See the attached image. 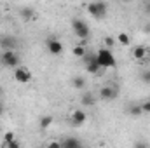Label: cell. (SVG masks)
<instances>
[{"instance_id": "6da1fadb", "label": "cell", "mask_w": 150, "mask_h": 148, "mask_svg": "<svg viewBox=\"0 0 150 148\" xmlns=\"http://www.w3.org/2000/svg\"><path fill=\"white\" fill-rule=\"evenodd\" d=\"M96 58H98V63L101 68H115L117 66V59L112 54V51L108 47H101L98 52H96Z\"/></svg>"}, {"instance_id": "7a4b0ae2", "label": "cell", "mask_w": 150, "mask_h": 148, "mask_svg": "<svg viewBox=\"0 0 150 148\" xmlns=\"http://www.w3.org/2000/svg\"><path fill=\"white\" fill-rule=\"evenodd\" d=\"M0 61H2L4 66L12 68V70L21 65V59H19V56H18V52L14 49H4L2 51V56H0Z\"/></svg>"}, {"instance_id": "3957f363", "label": "cell", "mask_w": 150, "mask_h": 148, "mask_svg": "<svg viewBox=\"0 0 150 148\" xmlns=\"http://www.w3.org/2000/svg\"><path fill=\"white\" fill-rule=\"evenodd\" d=\"M87 12L91 18L94 19H103L107 16V4L101 2V0H96V2H91L87 5Z\"/></svg>"}, {"instance_id": "277c9868", "label": "cell", "mask_w": 150, "mask_h": 148, "mask_svg": "<svg viewBox=\"0 0 150 148\" xmlns=\"http://www.w3.org/2000/svg\"><path fill=\"white\" fill-rule=\"evenodd\" d=\"M72 30H74L75 37H79L80 40H87L89 35H91V30H89L87 23L82 21V19H74L72 21Z\"/></svg>"}, {"instance_id": "5b68a950", "label": "cell", "mask_w": 150, "mask_h": 148, "mask_svg": "<svg viewBox=\"0 0 150 148\" xmlns=\"http://www.w3.org/2000/svg\"><path fill=\"white\" fill-rule=\"evenodd\" d=\"M131 56L138 63H147L149 56H150V51H149V47H145V45H134L131 49Z\"/></svg>"}, {"instance_id": "8992f818", "label": "cell", "mask_w": 150, "mask_h": 148, "mask_svg": "<svg viewBox=\"0 0 150 148\" xmlns=\"http://www.w3.org/2000/svg\"><path fill=\"white\" fill-rule=\"evenodd\" d=\"M84 61H86V70H87L91 75L100 73L101 66H100V63H98V58H96V54L86 52V56H84Z\"/></svg>"}, {"instance_id": "52a82bcc", "label": "cell", "mask_w": 150, "mask_h": 148, "mask_svg": "<svg viewBox=\"0 0 150 148\" xmlns=\"http://www.w3.org/2000/svg\"><path fill=\"white\" fill-rule=\"evenodd\" d=\"M14 78H16V82H19V84H28V82L33 78V75H32V72H30L26 66L19 65V66L14 68Z\"/></svg>"}, {"instance_id": "ba28073f", "label": "cell", "mask_w": 150, "mask_h": 148, "mask_svg": "<svg viewBox=\"0 0 150 148\" xmlns=\"http://www.w3.org/2000/svg\"><path fill=\"white\" fill-rule=\"evenodd\" d=\"M117 96H119V87H115L112 84L103 85L100 89V98L103 101H113V99H117Z\"/></svg>"}, {"instance_id": "9c48e42d", "label": "cell", "mask_w": 150, "mask_h": 148, "mask_svg": "<svg viewBox=\"0 0 150 148\" xmlns=\"http://www.w3.org/2000/svg\"><path fill=\"white\" fill-rule=\"evenodd\" d=\"M45 47H47V52L52 54V56H59V54L63 52V44H61V40H58V38H54V37L47 38Z\"/></svg>"}, {"instance_id": "30bf717a", "label": "cell", "mask_w": 150, "mask_h": 148, "mask_svg": "<svg viewBox=\"0 0 150 148\" xmlns=\"http://www.w3.org/2000/svg\"><path fill=\"white\" fill-rule=\"evenodd\" d=\"M70 120H72L74 125H82V124H86V120H87V113L84 110H80V108H77V110L72 111Z\"/></svg>"}, {"instance_id": "8fae6325", "label": "cell", "mask_w": 150, "mask_h": 148, "mask_svg": "<svg viewBox=\"0 0 150 148\" xmlns=\"http://www.w3.org/2000/svg\"><path fill=\"white\" fill-rule=\"evenodd\" d=\"M19 16H21V19H23L25 23H30V21L37 19V12H35V9H32V7H23V9H19Z\"/></svg>"}, {"instance_id": "7c38bea8", "label": "cell", "mask_w": 150, "mask_h": 148, "mask_svg": "<svg viewBox=\"0 0 150 148\" xmlns=\"http://www.w3.org/2000/svg\"><path fill=\"white\" fill-rule=\"evenodd\" d=\"M0 47L2 49H16L18 47V40L11 35H5V37L0 38Z\"/></svg>"}, {"instance_id": "4fadbf2b", "label": "cell", "mask_w": 150, "mask_h": 148, "mask_svg": "<svg viewBox=\"0 0 150 148\" xmlns=\"http://www.w3.org/2000/svg\"><path fill=\"white\" fill-rule=\"evenodd\" d=\"M80 103H82V106H94L96 105V96L93 92H82Z\"/></svg>"}, {"instance_id": "5bb4252c", "label": "cell", "mask_w": 150, "mask_h": 148, "mask_svg": "<svg viewBox=\"0 0 150 148\" xmlns=\"http://www.w3.org/2000/svg\"><path fill=\"white\" fill-rule=\"evenodd\" d=\"M77 147H82V143L77 140V138H65L61 140V148H77Z\"/></svg>"}, {"instance_id": "9a60e30c", "label": "cell", "mask_w": 150, "mask_h": 148, "mask_svg": "<svg viewBox=\"0 0 150 148\" xmlns=\"http://www.w3.org/2000/svg\"><path fill=\"white\" fill-rule=\"evenodd\" d=\"M72 87H75L77 91H82V89L86 87V78H82V77H74V78H72Z\"/></svg>"}, {"instance_id": "2e32d148", "label": "cell", "mask_w": 150, "mask_h": 148, "mask_svg": "<svg viewBox=\"0 0 150 148\" xmlns=\"http://www.w3.org/2000/svg\"><path fill=\"white\" fill-rule=\"evenodd\" d=\"M117 42H119L120 45H124V47H127V45H131V37H129L127 33H124V32H120V33L117 35Z\"/></svg>"}, {"instance_id": "e0dca14e", "label": "cell", "mask_w": 150, "mask_h": 148, "mask_svg": "<svg viewBox=\"0 0 150 148\" xmlns=\"http://www.w3.org/2000/svg\"><path fill=\"white\" fill-rule=\"evenodd\" d=\"M72 52H74V56H77V58H84L86 52H87V49H86L84 45H74Z\"/></svg>"}, {"instance_id": "ac0fdd59", "label": "cell", "mask_w": 150, "mask_h": 148, "mask_svg": "<svg viewBox=\"0 0 150 148\" xmlns=\"http://www.w3.org/2000/svg\"><path fill=\"white\" fill-rule=\"evenodd\" d=\"M38 124H40V127H42V129H47V127L52 124V117H51V115H44V117L40 118V122H38Z\"/></svg>"}, {"instance_id": "d6986e66", "label": "cell", "mask_w": 150, "mask_h": 148, "mask_svg": "<svg viewBox=\"0 0 150 148\" xmlns=\"http://www.w3.org/2000/svg\"><path fill=\"white\" fill-rule=\"evenodd\" d=\"M140 78H142V82H145V84H150V68H145V70L140 73Z\"/></svg>"}, {"instance_id": "ffe728a7", "label": "cell", "mask_w": 150, "mask_h": 148, "mask_svg": "<svg viewBox=\"0 0 150 148\" xmlns=\"http://www.w3.org/2000/svg\"><path fill=\"white\" fill-rule=\"evenodd\" d=\"M129 113H131V115H140V113H143L142 105H133V108H129Z\"/></svg>"}, {"instance_id": "44dd1931", "label": "cell", "mask_w": 150, "mask_h": 148, "mask_svg": "<svg viewBox=\"0 0 150 148\" xmlns=\"http://www.w3.org/2000/svg\"><path fill=\"white\" fill-rule=\"evenodd\" d=\"M21 147V143L18 141V140H12V141H9L7 145H4V148H19Z\"/></svg>"}, {"instance_id": "7402d4cb", "label": "cell", "mask_w": 150, "mask_h": 148, "mask_svg": "<svg viewBox=\"0 0 150 148\" xmlns=\"http://www.w3.org/2000/svg\"><path fill=\"white\" fill-rule=\"evenodd\" d=\"M12 140H14V132H11V131L5 132V136H4V145H7V143L12 141Z\"/></svg>"}, {"instance_id": "603a6c76", "label": "cell", "mask_w": 150, "mask_h": 148, "mask_svg": "<svg viewBox=\"0 0 150 148\" xmlns=\"http://www.w3.org/2000/svg\"><path fill=\"white\" fill-rule=\"evenodd\" d=\"M142 110H143V113H150V99L142 103Z\"/></svg>"}, {"instance_id": "cb8c5ba5", "label": "cell", "mask_w": 150, "mask_h": 148, "mask_svg": "<svg viewBox=\"0 0 150 148\" xmlns=\"http://www.w3.org/2000/svg\"><path fill=\"white\" fill-rule=\"evenodd\" d=\"M47 148H61V141H49Z\"/></svg>"}, {"instance_id": "d4e9b609", "label": "cell", "mask_w": 150, "mask_h": 148, "mask_svg": "<svg viewBox=\"0 0 150 148\" xmlns=\"http://www.w3.org/2000/svg\"><path fill=\"white\" fill-rule=\"evenodd\" d=\"M105 44H107V45H108V47H110V45H113V38L107 37V38H105Z\"/></svg>"}, {"instance_id": "484cf974", "label": "cell", "mask_w": 150, "mask_h": 148, "mask_svg": "<svg viewBox=\"0 0 150 148\" xmlns=\"http://www.w3.org/2000/svg\"><path fill=\"white\" fill-rule=\"evenodd\" d=\"M145 12H147V14H150V0H147V2H145Z\"/></svg>"}, {"instance_id": "4316f807", "label": "cell", "mask_w": 150, "mask_h": 148, "mask_svg": "<svg viewBox=\"0 0 150 148\" xmlns=\"http://www.w3.org/2000/svg\"><path fill=\"white\" fill-rule=\"evenodd\" d=\"M2 113H4V105L0 103V115H2Z\"/></svg>"}, {"instance_id": "83f0119b", "label": "cell", "mask_w": 150, "mask_h": 148, "mask_svg": "<svg viewBox=\"0 0 150 148\" xmlns=\"http://www.w3.org/2000/svg\"><path fill=\"white\" fill-rule=\"evenodd\" d=\"M120 2H124V4H129V2H133V0H120Z\"/></svg>"}, {"instance_id": "f1b7e54d", "label": "cell", "mask_w": 150, "mask_h": 148, "mask_svg": "<svg viewBox=\"0 0 150 148\" xmlns=\"http://www.w3.org/2000/svg\"><path fill=\"white\" fill-rule=\"evenodd\" d=\"M0 96H2V89H0Z\"/></svg>"}, {"instance_id": "f546056e", "label": "cell", "mask_w": 150, "mask_h": 148, "mask_svg": "<svg viewBox=\"0 0 150 148\" xmlns=\"http://www.w3.org/2000/svg\"><path fill=\"white\" fill-rule=\"evenodd\" d=\"M0 134H2V131H0Z\"/></svg>"}]
</instances>
